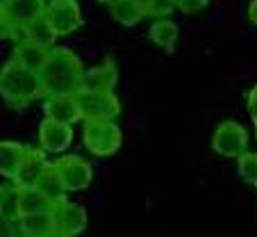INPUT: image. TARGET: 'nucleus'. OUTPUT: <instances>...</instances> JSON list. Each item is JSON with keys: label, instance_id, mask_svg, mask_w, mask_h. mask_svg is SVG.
<instances>
[{"label": "nucleus", "instance_id": "obj_17", "mask_svg": "<svg viewBox=\"0 0 257 237\" xmlns=\"http://www.w3.org/2000/svg\"><path fill=\"white\" fill-rule=\"evenodd\" d=\"M0 217L10 223H16L21 219V187L14 180L0 185Z\"/></svg>", "mask_w": 257, "mask_h": 237}, {"label": "nucleus", "instance_id": "obj_23", "mask_svg": "<svg viewBox=\"0 0 257 237\" xmlns=\"http://www.w3.org/2000/svg\"><path fill=\"white\" fill-rule=\"evenodd\" d=\"M237 169L241 180H246L248 185L257 187V153H243L237 157Z\"/></svg>", "mask_w": 257, "mask_h": 237}, {"label": "nucleus", "instance_id": "obj_27", "mask_svg": "<svg viewBox=\"0 0 257 237\" xmlns=\"http://www.w3.org/2000/svg\"><path fill=\"white\" fill-rule=\"evenodd\" d=\"M246 110H248V116H250V121L257 126V85L248 92L246 96Z\"/></svg>", "mask_w": 257, "mask_h": 237}, {"label": "nucleus", "instance_id": "obj_28", "mask_svg": "<svg viewBox=\"0 0 257 237\" xmlns=\"http://www.w3.org/2000/svg\"><path fill=\"white\" fill-rule=\"evenodd\" d=\"M0 235H19V228L16 223H10L7 219L0 217Z\"/></svg>", "mask_w": 257, "mask_h": 237}, {"label": "nucleus", "instance_id": "obj_22", "mask_svg": "<svg viewBox=\"0 0 257 237\" xmlns=\"http://www.w3.org/2000/svg\"><path fill=\"white\" fill-rule=\"evenodd\" d=\"M37 187L41 189V192L48 196L50 201H55V203H62L64 199H66V189H64V185L59 183V178L55 176V171H53V167H50L48 171H46L44 176L39 178V183H37Z\"/></svg>", "mask_w": 257, "mask_h": 237}, {"label": "nucleus", "instance_id": "obj_13", "mask_svg": "<svg viewBox=\"0 0 257 237\" xmlns=\"http://www.w3.org/2000/svg\"><path fill=\"white\" fill-rule=\"evenodd\" d=\"M46 0H3L7 16L14 25H30L46 14Z\"/></svg>", "mask_w": 257, "mask_h": 237}, {"label": "nucleus", "instance_id": "obj_1", "mask_svg": "<svg viewBox=\"0 0 257 237\" xmlns=\"http://www.w3.org/2000/svg\"><path fill=\"white\" fill-rule=\"evenodd\" d=\"M82 62L66 46H53L39 66L41 98L46 96H75L82 89Z\"/></svg>", "mask_w": 257, "mask_h": 237}, {"label": "nucleus", "instance_id": "obj_8", "mask_svg": "<svg viewBox=\"0 0 257 237\" xmlns=\"http://www.w3.org/2000/svg\"><path fill=\"white\" fill-rule=\"evenodd\" d=\"M71 141H73L71 123L57 121V119H50V116H46L39 123V144L46 153H55V155L66 153L71 148Z\"/></svg>", "mask_w": 257, "mask_h": 237}, {"label": "nucleus", "instance_id": "obj_14", "mask_svg": "<svg viewBox=\"0 0 257 237\" xmlns=\"http://www.w3.org/2000/svg\"><path fill=\"white\" fill-rule=\"evenodd\" d=\"M19 235L28 237H55V214L53 212H30L21 214L16 221Z\"/></svg>", "mask_w": 257, "mask_h": 237}, {"label": "nucleus", "instance_id": "obj_6", "mask_svg": "<svg viewBox=\"0 0 257 237\" xmlns=\"http://www.w3.org/2000/svg\"><path fill=\"white\" fill-rule=\"evenodd\" d=\"M78 105L82 121L91 119H109L114 121L121 114V103L112 94H96V92H78Z\"/></svg>", "mask_w": 257, "mask_h": 237}, {"label": "nucleus", "instance_id": "obj_12", "mask_svg": "<svg viewBox=\"0 0 257 237\" xmlns=\"http://www.w3.org/2000/svg\"><path fill=\"white\" fill-rule=\"evenodd\" d=\"M44 112L50 119H57L64 123H78L82 121L78 105V94L75 96H46L44 98Z\"/></svg>", "mask_w": 257, "mask_h": 237}, {"label": "nucleus", "instance_id": "obj_9", "mask_svg": "<svg viewBox=\"0 0 257 237\" xmlns=\"http://www.w3.org/2000/svg\"><path fill=\"white\" fill-rule=\"evenodd\" d=\"M55 237H71L80 235L87 228V212L84 208L71 203L68 199H64L62 203L55 205Z\"/></svg>", "mask_w": 257, "mask_h": 237}, {"label": "nucleus", "instance_id": "obj_25", "mask_svg": "<svg viewBox=\"0 0 257 237\" xmlns=\"http://www.w3.org/2000/svg\"><path fill=\"white\" fill-rule=\"evenodd\" d=\"M209 0H175V10H180L182 14H196L203 7H207Z\"/></svg>", "mask_w": 257, "mask_h": 237}, {"label": "nucleus", "instance_id": "obj_5", "mask_svg": "<svg viewBox=\"0 0 257 237\" xmlns=\"http://www.w3.org/2000/svg\"><path fill=\"white\" fill-rule=\"evenodd\" d=\"M212 148L223 157H232L237 160L239 155L248 150V132L239 121H221L212 135Z\"/></svg>", "mask_w": 257, "mask_h": 237}, {"label": "nucleus", "instance_id": "obj_31", "mask_svg": "<svg viewBox=\"0 0 257 237\" xmlns=\"http://www.w3.org/2000/svg\"><path fill=\"white\" fill-rule=\"evenodd\" d=\"M137 3H139V5H144V7H146V5H148V3H151V0H137Z\"/></svg>", "mask_w": 257, "mask_h": 237}, {"label": "nucleus", "instance_id": "obj_3", "mask_svg": "<svg viewBox=\"0 0 257 237\" xmlns=\"http://www.w3.org/2000/svg\"><path fill=\"white\" fill-rule=\"evenodd\" d=\"M84 146L98 157H109L121 148V128L109 119H91L84 121V132H82Z\"/></svg>", "mask_w": 257, "mask_h": 237}, {"label": "nucleus", "instance_id": "obj_7", "mask_svg": "<svg viewBox=\"0 0 257 237\" xmlns=\"http://www.w3.org/2000/svg\"><path fill=\"white\" fill-rule=\"evenodd\" d=\"M44 16L53 25L57 37H66L82 25V12H80L78 0H50Z\"/></svg>", "mask_w": 257, "mask_h": 237}, {"label": "nucleus", "instance_id": "obj_19", "mask_svg": "<svg viewBox=\"0 0 257 237\" xmlns=\"http://www.w3.org/2000/svg\"><path fill=\"white\" fill-rule=\"evenodd\" d=\"M109 10H112V19L125 28H132L146 19V7L139 5L137 0H116L109 5Z\"/></svg>", "mask_w": 257, "mask_h": 237}, {"label": "nucleus", "instance_id": "obj_15", "mask_svg": "<svg viewBox=\"0 0 257 237\" xmlns=\"http://www.w3.org/2000/svg\"><path fill=\"white\" fill-rule=\"evenodd\" d=\"M25 150H28V146L19 144V141H0V176H5L7 180H14L16 171L25 157Z\"/></svg>", "mask_w": 257, "mask_h": 237}, {"label": "nucleus", "instance_id": "obj_11", "mask_svg": "<svg viewBox=\"0 0 257 237\" xmlns=\"http://www.w3.org/2000/svg\"><path fill=\"white\" fill-rule=\"evenodd\" d=\"M118 83V73L112 59H105L102 64L84 71L82 89L80 92H96V94H112Z\"/></svg>", "mask_w": 257, "mask_h": 237}, {"label": "nucleus", "instance_id": "obj_21", "mask_svg": "<svg viewBox=\"0 0 257 237\" xmlns=\"http://www.w3.org/2000/svg\"><path fill=\"white\" fill-rule=\"evenodd\" d=\"M25 28H28L30 41H34L37 46H41V48H46V50H50L55 46V41H57V32L53 30V25L48 23V19H46V16L32 21V23L25 25Z\"/></svg>", "mask_w": 257, "mask_h": 237}, {"label": "nucleus", "instance_id": "obj_10", "mask_svg": "<svg viewBox=\"0 0 257 237\" xmlns=\"http://www.w3.org/2000/svg\"><path fill=\"white\" fill-rule=\"evenodd\" d=\"M48 169H50V162L46 160V150L44 148H28L23 162H21L19 171H16V176H14V183L19 185V187H34Z\"/></svg>", "mask_w": 257, "mask_h": 237}, {"label": "nucleus", "instance_id": "obj_29", "mask_svg": "<svg viewBox=\"0 0 257 237\" xmlns=\"http://www.w3.org/2000/svg\"><path fill=\"white\" fill-rule=\"evenodd\" d=\"M248 19L252 25H257V0H250V5H248Z\"/></svg>", "mask_w": 257, "mask_h": 237}, {"label": "nucleus", "instance_id": "obj_20", "mask_svg": "<svg viewBox=\"0 0 257 237\" xmlns=\"http://www.w3.org/2000/svg\"><path fill=\"white\" fill-rule=\"evenodd\" d=\"M46 53H48L46 48L37 46L34 41H30V39H25V41L16 44L14 55H12V57H16L21 64H25V66L34 68V71H39V66L44 64V59H46Z\"/></svg>", "mask_w": 257, "mask_h": 237}, {"label": "nucleus", "instance_id": "obj_18", "mask_svg": "<svg viewBox=\"0 0 257 237\" xmlns=\"http://www.w3.org/2000/svg\"><path fill=\"white\" fill-rule=\"evenodd\" d=\"M55 201H50L37 185L34 187H21V214L30 212H53Z\"/></svg>", "mask_w": 257, "mask_h": 237}, {"label": "nucleus", "instance_id": "obj_4", "mask_svg": "<svg viewBox=\"0 0 257 237\" xmlns=\"http://www.w3.org/2000/svg\"><path fill=\"white\" fill-rule=\"evenodd\" d=\"M55 176L59 178V183L64 185L66 192H82L91 185L93 180V167L91 162H87L80 155H64L57 157L55 162H50Z\"/></svg>", "mask_w": 257, "mask_h": 237}, {"label": "nucleus", "instance_id": "obj_30", "mask_svg": "<svg viewBox=\"0 0 257 237\" xmlns=\"http://www.w3.org/2000/svg\"><path fill=\"white\" fill-rule=\"evenodd\" d=\"M96 3H100V5H112V3H116V0H96Z\"/></svg>", "mask_w": 257, "mask_h": 237}, {"label": "nucleus", "instance_id": "obj_26", "mask_svg": "<svg viewBox=\"0 0 257 237\" xmlns=\"http://www.w3.org/2000/svg\"><path fill=\"white\" fill-rule=\"evenodd\" d=\"M12 32H14V23H12V19L7 16L5 7H3V0H0V41L12 39Z\"/></svg>", "mask_w": 257, "mask_h": 237}, {"label": "nucleus", "instance_id": "obj_24", "mask_svg": "<svg viewBox=\"0 0 257 237\" xmlns=\"http://www.w3.org/2000/svg\"><path fill=\"white\" fill-rule=\"evenodd\" d=\"M173 10H175V0H151V3L146 5V16L166 19Z\"/></svg>", "mask_w": 257, "mask_h": 237}, {"label": "nucleus", "instance_id": "obj_2", "mask_svg": "<svg viewBox=\"0 0 257 237\" xmlns=\"http://www.w3.org/2000/svg\"><path fill=\"white\" fill-rule=\"evenodd\" d=\"M0 96L12 110H25L32 101L41 98L39 71L10 57V62L0 68Z\"/></svg>", "mask_w": 257, "mask_h": 237}, {"label": "nucleus", "instance_id": "obj_16", "mask_svg": "<svg viewBox=\"0 0 257 237\" xmlns=\"http://www.w3.org/2000/svg\"><path fill=\"white\" fill-rule=\"evenodd\" d=\"M151 41L162 48L164 53H173L175 46H178V37H180V30L173 21L166 16V19H157L155 23L151 25V32H148Z\"/></svg>", "mask_w": 257, "mask_h": 237}]
</instances>
